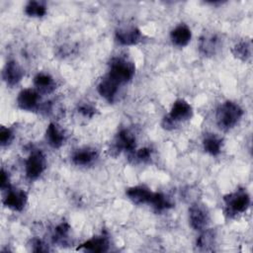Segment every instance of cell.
I'll return each instance as SVG.
<instances>
[{
  "label": "cell",
  "mask_w": 253,
  "mask_h": 253,
  "mask_svg": "<svg viewBox=\"0 0 253 253\" xmlns=\"http://www.w3.org/2000/svg\"><path fill=\"white\" fill-rule=\"evenodd\" d=\"M243 111L241 107L231 101L222 103L216 110L215 118L217 126L224 130L232 128L241 119Z\"/></svg>",
  "instance_id": "1"
},
{
  "label": "cell",
  "mask_w": 253,
  "mask_h": 253,
  "mask_svg": "<svg viewBox=\"0 0 253 253\" xmlns=\"http://www.w3.org/2000/svg\"><path fill=\"white\" fill-rule=\"evenodd\" d=\"M135 72L134 64L123 57L114 58L110 64V71L107 74L119 85L131 80Z\"/></svg>",
  "instance_id": "2"
},
{
  "label": "cell",
  "mask_w": 253,
  "mask_h": 253,
  "mask_svg": "<svg viewBox=\"0 0 253 253\" xmlns=\"http://www.w3.org/2000/svg\"><path fill=\"white\" fill-rule=\"evenodd\" d=\"M226 212L230 215L244 212L250 205V197L244 190H237L223 198Z\"/></svg>",
  "instance_id": "3"
},
{
  "label": "cell",
  "mask_w": 253,
  "mask_h": 253,
  "mask_svg": "<svg viewBox=\"0 0 253 253\" xmlns=\"http://www.w3.org/2000/svg\"><path fill=\"white\" fill-rule=\"evenodd\" d=\"M189 220L193 229H205L210 221V213L207 207L198 202L194 203L189 209Z\"/></svg>",
  "instance_id": "4"
},
{
  "label": "cell",
  "mask_w": 253,
  "mask_h": 253,
  "mask_svg": "<svg viewBox=\"0 0 253 253\" xmlns=\"http://www.w3.org/2000/svg\"><path fill=\"white\" fill-rule=\"evenodd\" d=\"M45 169V158L40 149L31 152L26 160V175L29 179L35 180L41 176Z\"/></svg>",
  "instance_id": "5"
},
{
  "label": "cell",
  "mask_w": 253,
  "mask_h": 253,
  "mask_svg": "<svg viewBox=\"0 0 253 253\" xmlns=\"http://www.w3.org/2000/svg\"><path fill=\"white\" fill-rule=\"evenodd\" d=\"M220 48V39L216 34H204L199 41V50L204 56H212Z\"/></svg>",
  "instance_id": "6"
},
{
  "label": "cell",
  "mask_w": 253,
  "mask_h": 253,
  "mask_svg": "<svg viewBox=\"0 0 253 253\" xmlns=\"http://www.w3.org/2000/svg\"><path fill=\"white\" fill-rule=\"evenodd\" d=\"M134 148H135V137L133 136V134L126 129H122L115 138L114 144L111 148V152L116 151L115 155H117L122 150L131 152L133 151Z\"/></svg>",
  "instance_id": "7"
},
{
  "label": "cell",
  "mask_w": 253,
  "mask_h": 253,
  "mask_svg": "<svg viewBox=\"0 0 253 253\" xmlns=\"http://www.w3.org/2000/svg\"><path fill=\"white\" fill-rule=\"evenodd\" d=\"M142 34L136 27L121 28L116 32L117 41L123 45H133L142 40Z\"/></svg>",
  "instance_id": "8"
},
{
  "label": "cell",
  "mask_w": 253,
  "mask_h": 253,
  "mask_svg": "<svg viewBox=\"0 0 253 253\" xmlns=\"http://www.w3.org/2000/svg\"><path fill=\"white\" fill-rule=\"evenodd\" d=\"M192 115H193V109L191 105L183 99H178L172 105V108L168 117L176 124L178 122L187 121L191 119Z\"/></svg>",
  "instance_id": "9"
},
{
  "label": "cell",
  "mask_w": 253,
  "mask_h": 253,
  "mask_svg": "<svg viewBox=\"0 0 253 253\" xmlns=\"http://www.w3.org/2000/svg\"><path fill=\"white\" fill-rule=\"evenodd\" d=\"M27 201L28 196L26 192L22 190H10L7 196L5 197L3 203L7 208L15 211H21L25 208Z\"/></svg>",
  "instance_id": "10"
},
{
  "label": "cell",
  "mask_w": 253,
  "mask_h": 253,
  "mask_svg": "<svg viewBox=\"0 0 253 253\" xmlns=\"http://www.w3.org/2000/svg\"><path fill=\"white\" fill-rule=\"evenodd\" d=\"M23 75H24L23 69L15 60L8 61L2 72L3 79L9 86H14L18 84L23 78Z\"/></svg>",
  "instance_id": "11"
},
{
  "label": "cell",
  "mask_w": 253,
  "mask_h": 253,
  "mask_svg": "<svg viewBox=\"0 0 253 253\" xmlns=\"http://www.w3.org/2000/svg\"><path fill=\"white\" fill-rule=\"evenodd\" d=\"M39 94L33 89L22 90L17 98V104L24 111H33L38 107Z\"/></svg>",
  "instance_id": "12"
},
{
  "label": "cell",
  "mask_w": 253,
  "mask_h": 253,
  "mask_svg": "<svg viewBox=\"0 0 253 253\" xmlns=\"http://www.w3.org/2000/svg\"><path fill=\"white\" fill-rule=\"evenodd\" d=\"M119 86L120 85L116 81H114L108 75H106L98 84L97 90L104 99H106L109 102H113L116 97V94L118 93Z\"/></svg>",
  "instance_id": "13"
},
{
  "label": "cell",
  "mask_w": 253,
  "mask_h": 253,
  "mask_svg": "<svg viewBox=\"0 0 253 253\" xmlns=\"http://www.w3.org/2000/svg\"><path fill=\"white\" fill-rule=\"evenodd\" d=\"M172 42L180 47H183L189 43L192 38L191 30L185 24H181L172 30L170 34Z\"/></svg>",
  "instance_id": "14"
},
{
  "label": "cell",
  "mask_w": 253,
  "mask_h": 253,
  "mask_svg": "<svg viewBox=\"0 0 253 253\" xmlns=\"http://www.w3.org/2000/svg\"><path fill=\"white\" fill-rule=\"evenodd\" d=\"M109 248V239L105 235L93 237L82 243L77 249L90 252H105Z\"/></svg>",
  "instance_id": "15"
},
{
  "label": "cell",
  "mask_w": 253,
  "mask_h": 253,
  "mask_svg": "<svg viewBox=\"0 0 253 253\" xmlns=\"http://www.w3.org/2000/svg\"><path fill=\"white\" fill-rule=\"evenodd\" d=\"M152 193L145 186H135L127 189L126 196L135 204H149Z\"/></svg>",
  "instance_id": "16"
},
{
  "label": "cell",
  "mask_w": 253,
  "mask_h": 253,
  "mask_svg": "<svg viewBox=\"0 0 253 253\" xmlns=\"http://www.w3.org/2000/svg\"><path fill=\"white\" fill-rule=\"evenodd\" d=\"M97 157V152L92 148H81L76 150L72 155V161L75 165L86 166L91 164Z\"/></svg>",
  "instance_id": "17"
},
{
  "label": "cell",
  "mask_w": 253,
  "mask_h": 253,
  "mask_svg": "<svg viewBox=\"0 0 253 253\" xmlns=\"http://www.w3.org/2000/svg\"><path fill=\"white\" fill-rule=\"evenodd\" d=\"M45 137L48 144L53 148H59L64 143L63 133L53 123L48 125L45 132Z\"/></svg>",
  "instance_id": "18"
},
{
  "label": "cell",
  "mask_w": 253,
  "mask_h": 253,
  "mask_svg": "<svg viewBox=\"0 0 253 253\" xmlns=\"http://www.w3.org/2000/svg\"><path fill=\"white\" fill-rule=\"evenodd\" d=\"M215 243V232L212 229L205 230L197 239L196 246L201 251H213Z\"/></svg>",
  "instance_id": "19"
},
{
  "label": "cell",
  "mask_w": 253,
  "mask_h": 253,
  "mask_svg": "<svg viewBox=\"0 0 253 253\" xmlns=\"http://www.w3.org/2000/svg\"><path fill=\"white\" fill-rule=\"evenodd\" d=\"M34 84L43 93H50L55 89L53 78L46 73H38L34 78Z\"/></svg>",
  "instance_id": "20"
},
{
  "label": "cell",
  "mask_w": 253,
  "mask_h": 253,
  "mask_svg": "<svg viewBox=\"0 0 253 253\" xmlns=\"http://www.w3.org/2000/svg\"><path fill=\"white\" fill-rule=\"evenodd\" d=\"M203 145H204V149L206 152H208L209 154H211L212 156H215L220 153L222 141L216 135L210 134L204 138Z\"/></svg>",
  "instance_id": "21"
},
{
  "label": "cell",
  "mask_w": 253,
  "mask_h": 253,
  "mask_svg": "<svg viewBox=\"0 0 253 253\" xmlns=\"http://www.w3.org/2000/svg\"><path fill=\"white\" fill-rule=\"evenodd\" d=\"M148 205H150L156 211H163L172 208V203L162 193H152Z\"/></svg>",
  "instance_id": "22"
},
{
  "label": "cell",
  "mask_w": 253,
  "mask_h": 253,
  "mask_svg": "<svg viewBox=\"0 0 253 253\" xmlns=\"http://www.w3.org/2000/svg\"><path fill=\"white\" fill-rule=\"evenodd\" d=\"M233 55L242 61H246L251 57V42L249 41H241L231 49Z\"/></svg>",
  "instance_id": "23"
},
{
  "label": "cell",
  "mask_w": 253,
  "mask_h": 253,
  "mask_svg": "<svg viewBox=\"0 0 253 253\" xmlns=\"http://www.w3.org/2000/svg\"><path fill=\"white\" fill-rule=\"evenodd\" d=\"M25 12L30 17H42L46 13V8L42 2L30 1L26 5Z\"/></svg>",
  "instance_id": "24"
},
{
  "label": "cell",
  "mask_w": 253,
  "mask_h": 253,
  "mask_svg": "<svg viewBox=\"0 0 253 253\" xmlns=\"http://www.w3.org/2000/svg\"><path fill=\"white\" fill-rule=\"evenodd\" d=\"M70 230V226L66 222H62L55 227L53 234V241L60 244H65L68 238V233Z\"/></svg>",
  "instance_id": "25"
},
{
  "label": "cell",
  "mask_w": 253,
  "mask_h": 253,
  "mask_svg": "<svg viewBox=\"0 0 253 253\" xmlns=\"http://www.w3.org/2000/svg\"><path fill=\"white\" fill-rule=\"evenodd\" d=\"M13 139V132L10 128L1 126L0 128V143L2 146L8 145Z\"/></svg>",
  "instance_id": "26"
},
{
  "label": "cell",
  "mask_w": 253,
  "mask_h": 253,
  "mask_svg": "<svg viewBox=\"0 0 253 253\" xmlns=\"http://www.w3.org/2000/svg\"><path fill=\"white\" fill-rule=\"evenodd\" d=\"M78 112L86 118H92L95 115L96 109L90 104H83L79 106Z\"/></svg>",
  "instance_id": "27"
},
{
  "label": "cell",
  "mask_w": 253,
  "mask_h": 253,
  "mask_svg": "<svg viewBox=\"0 0 253 253\" xmlns=\"http://www.w3.org/2000/svg\"><path fill=\"white\" fill-rule=\"evenodd\" d=\"M32 250L34 252H46L48 251V248L45 246V244L38 238H34L32 240Z\"/></svg>",
  "instance_id": "28"
},
{
  "label": "cell",
  "mask_w": 253,
  "mask_h": 253,
  "mask_svg": "<svg viewBox=\"0 0 253 253\" xmlns=\"http://www.w3.org/2000/svg\"><path fill=\"white\" fill-rule=\"evenodd\" d=\"M150 156H151V149L147 148V147H143L141 149H139L137 152H136V157L144 162V161H147L150 159Z\"/></svg>",
  "instance_id": "29"
},
{
  "label": "cell",
  "mask_w": 253,
  "mask_h": 253,
  "mask_svg": "<svg viewBox=\"0 0 253 253\" xmlns=\"http://www.w3.org/2000/svg\"><path fill=\"white\" fill-rule=\"evenodd\" d=\"M0 187L2 190L10 189V181L8 174L5 172L4 169L1 170V178H0Z\"/></svg>",
  "instance_id": "30"
}]
</instances>
